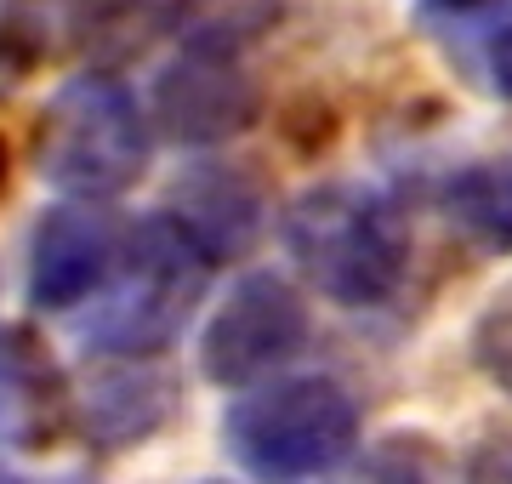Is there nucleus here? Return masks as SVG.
<instances>
[{
  "label": "nucleus",
  "instance_id": "nucleus-1",
  "mask_svg": "<svg viewBox=\"0 0 512 484\" xmlns=\"http://www.w3.org/2000/svg\"><path fill=\"white\" fill-rule=\"evenodd\" d=\"M217 262L188 240L165 211L126 228L109 285L86 302V348L97 359H160L200 314Z\"/></svg>",
  "mask_w": 512,
  "mask_h": 484
},
{
  "label": "nucleus",
  "instance_id": "nucleus-2",
  "mask_svg": "<svg viewBox=\"0 0 512 484\" xmlns=\"http://www.w3.org/2000/svg\"><path fill=\"white\" fill-rule=\"evenodd\" d=\"M154 120L120 75L80 69L35 114V171L69 200L109 205L143 183Z\"/></svg>",
  "mask_w": 512,
  "mask_h": 484
},
{
  "label": "nucleus",
  "instance_id": "nucleus-3",
  "mask_svg": "<svg viewBox=\"0 0 512 484\" xmlns=\"http://www.w3.org/2000/svg\"><path fill=\"white\" fill-rule=\"evenodd\" d=\"M222 450L256 484H325L359 450V399L336 376H268L228 405Z\"/></svg>",
  "mask_w": 512,
  "mask_h": 484
},
{
  "label": "nucleus",
  "instance_id": "nucleus-4",
  "mask_svg": "<svg viewBox=\"0 0 512 484\" xmlns=\"http://www.w3.org/2000/svg\"><path fill=\"white\" fill-rule=\"evenodd\" d=\"M279 234L302 280L336 308H382L404 285L410 240L399 211L359 183L302 188L285 205Z\"/></svg>",
  "mask_w": 512,
  "mask_h": 484
},
{
  "label": "nucleus",
  "instance_id": "nucleus-5",
  "mask_svg": "<svg viewBox=\"0 0 512 484\" xmlns=\"http://www.w3.org/2000/svg\"><path fill=\"white\" fill-rule=\"evenodd\" d=\"M308 348V302L285 274L256 268L228 285L200 331V376L217 388H256Z\"/></svg>",
  "mask_w": 512,
  "mask_h": 484
},
{
  "label": "nucleus",
  "instance_id": "nucleus-6",
  "mask_svg": "<svg viewBox=\"0 0 512 484\" xmlns=\"http://www.w3.org/2000/svg\"><path fill=\"white\" fill-rule=\"evenodd\" d=\"M148 109H154V126L171 143L217 149L262 114V92L245 75L239 52H228V46H183V57L160 69Z\"/></svg>",
  "mask_w": 512,
  "mask_h": 484
},
{
  "label": "nucleus",
  "instance_id": "nucleus-7",
  "mask_svg": "<svg viewBox=\"0 0 512 484\" xmlns=\"http://www.w3.org/2000/svg\"><path fill=\"white\" fill-rule=\"evenodd\" d=\"M120 245H126V228L109 217V205L63 200L40 211L35 234H29V302L40 314L86 308L109 285Z\"/></svg>",
  "mask_w": 512,
  "mask_h": 484
},
{
  "label": "nucleus",
  "instance_id": "nucleus-8",
  "mask_svg": "<svg viewBox=\"0 0 512 484\" xmlns=\"http://www.w3.org/2000/svg\"><path fill=\"white\" fill-rule=\"evenodd\" d=\"M74 428V388L29 325H0V450H52Z\"/></svg>",
  "mask_w": 512,
  "mask_h": 484
},
{
  "label": "nucleus",
  "instance_id": "nucleus-9",
  "mask_svg": "<svg viewBox=\"0 0 512 484\" xmlns=\"http://www.w3.org/2000/svg\"><path fill=\"white\" fill-rule=\"evenodd\" d=\"M165 217L222 268V262L245 257V251L262 240V217H268V211H262V183H256L245 166L205 160V166L183 171V177L171 183Z\"/></svg>",
  "mask_w": 512,
  "mask_h": 484
},
{
  "label": "nucleus",
  "instance_id": "nucleus-10",
  "mask_svg": "<svg viewBox=\"0 0 512 484\" xmlns=\"http://www.w3.org/2000/svg\"><path fill=\"white\" fill-rule=\"evenodd\" d=\"M177 410V388L148 359H114L92 388L74 399V422L97 450H131L154 439Z\"/></svg>",
  "mask_w": 512,
  "mask_h": 484
},
{
  "label": "nucleus",
  "instance_id": "nucleus-11",
  "mask_svg": "<svg viewBox=\"0 0 512 484\" xmlns=\"http://www.w3.org/2000/svg\"><path fill=\"white\" fill-rule=\"evenodd\" d=\"M444 211L473 245L512 257V154H490L456 171L444 188Z\"/></svg>",
  "mask_w": 512,
  "mask_h": 484
},
{
  "label": "nucleus",
  "instance_id": "nucleus-12",
  "mask_svg": "<svg viewBox=\"0 0 512 484\" xmlns=\"http://www.w3.org/2000/svg\"><path fill=\"white\" fill-rule=\"evenodd\" d=\"M57 40H74V0H0V80L29 75Z\"/></svg>",
  "mask_w": 512,
  "mask_h": 484
},
{
  "label": "nucleus",
  "instance_id": "nucleus-13",
  "mask_svg": "<svg viewBox=\"0 0 512 484\" xmlns=\"http://www.w3.org/2000/svg\"><path fill=\"white\" fill-rule=\"evenodd\" d=\"M473 359H478V371L512 399V285L484 302V314L473 325Z\"/></svg>",
  "mask_w": 512,
  "mask_h": 484
},
{
  "label": "nucleus",
  "instance_id": "nucleus-14",
  "mask_svg": "<svg viewBox=\"0 0 512 484\" xmlns=\"http://www.w3.org/2000/svg\"><path fill=\"white\" fill-rule=\"evenodd\" d=\"M359 484H439V456H433L427 439L399 433V439H382L370 450Z\"/></svg>",
  "mask_w": 512,
  "mask_h": 484
},
{
  "label": "nucleus",
  "instance_id": "nucleus-15",
  "mask_svg": "<svg viewBox=\"0 0 512 484\" xmlns=\"http://www.w3.org/2000/svg\"><path fill=\"white\" fill-rule=\"evenodd\" d=\"M490 86L501 97H512V18L495 29V40H490Z\"/></svg>",
  "mask_w": 512,
  "mask_h": 484
},
{
  "label": "nucleus",
  "instance_id": "nucleus-16",
  "mask_svg": "<svg viewBox=\"0 0 512 484\" xmlns=\"http://www.w3.org/2000/svg\"><path fill=\"white\" fill-rule=\"evenodd\" d=\"M495 0H427V12L439 18H473V12H490Z\"/></svg>",
  "mask_w": 512,
  "mask_h": 484
},
{
  "label": "nucleus",
  "instance_id": "nucleus-17",
  "mask_svg": "<svg viewBox=\"0 0 512 484\" xmlns=\"http://www.w3.org/2000/svg\"><path fill=\"white\" fill-rule=\"evenodd\" d=\"M0 484H35V479H18V473H0ZM52 484H74V479H52Z\"/></svg>",
  "mask_w": 512,
  "mask_h": 484
},
{
  "label": "nucleus",
  "instance_id": "nucleus-18",
  "mask_svg": "<svg viewBox=\"0 0 512 484\" xmlns=\"http://www.w3.org/2000/svg\"><path fill=\"white\" fill-rule=\"evenodd\" d=\"M194 484H234V479H194Z\"/></svg>",
  "mask_w": 512,
  "mask_h": 484
}]
</instances>
